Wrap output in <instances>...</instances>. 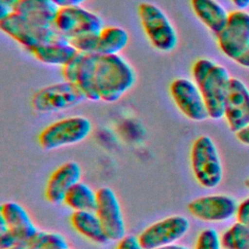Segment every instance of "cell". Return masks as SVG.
I'll list each match as a JSON object with an SVG mask.
<instances>
[{
    "mask_svg": "<svg viewBox=\"0 0 249 249\" xmlns=\"http://www.w3.org/2000/svg\"><path fill=\"white\" fill-rule=\"evenodd\" d=\"M63 80L76 84L89 101L114 103L132 89L135 70L121 54L78 53L62 67Z\"/></svg>",
    "mask_w": 249,
    "mask_h": 249,
    "instance_id": "cell-1",
    "label": "cell"
},
{
    "mask_svg": "<svg viewBox=\"0 0 249 249\" xmlns=\"http://www.w3.org/2000/svg\"><path fill=\"white\" fill-rule=\"evenodd\" d=\"M190 162L196 181L202 188L213 189L223 179V164L216 144L207 135L198 136L190 152Z\"/></svg>",
    "mask_w": 249,
    "mask_h": 249,
    "instance_id": "cell-3",
    "label": "cell"
},
{
    "mask_svg": "<svg viewBox=\"0 0 249 249\" xmlns=\"http://www.w3.org/2000/svg\"><path fill=\"white\" fill-rule=\"evenodd\" d=\"M235 136L240 143L249 146V124L238 129L235 132Z\"/></svg>",
    "mask_w": 249,
    "mask_h": 249,
    "instance_id": "cell-31",
    "label": "cell"
},
{
    "mask_svg": "<svg viewBox=\"0 0 249 249\" xmlns=\"http://www.w3.org/2000/svg\"><path fill=\"white\" fill-rule=\"evenodd\" d=\"M82 177V169L76 161H66L59 165L49 177L45 196L49 202L53 204H61L64 201L68 191L78 182Z\"/></svg>",
    "mask_w": 249,
    "mask_h": 249,
    "instance_id": "cell-15",
    "label": "cell"
},
{
    "mask_svg": "<svg viewBox=\"0 0 249 249\" xmlns=\"http://www.w3.org/2000/svg\"><path fill=\"white\" fill-rule=\"evenodd\" d=\"M39 249H69L66 238L59 232H49Z\"/></svg>",
    "mask_w": 249,
    "mask_h": 249,
    "instance_id": "cell-27",
    "label": "cell"
},
{
    "mask_svg": "<svg viewBox=\"0 0 249 249\" xmlns=\"http://www.w3.org/2000/svg\"><path fill=\"white\" fill-rule=\"evenodd\" d=\"M70 223L79 234L95 244L110 242L95 211H74L70 216Z\"/></svg>",
    "mask_w": 249,
    "mask_h": 249,
    "instance_id": "cell-18",
    "label": "cell"
},
{
    "mask_svg": "<svg viewBox=\"0 0 249 249\" xmlns=\"http://www.w3.org/2000/svg\"><path fill=\"white\" fill-rule=\"evenodd\" d=\"M47 233H48V231H39L35 235H33L27 239H24L7 249H39L40 246L42 245V243L44 242V240L47 236Z\"/></svg>",
    "mask_w": 249,
    "mask_h": 249,
    "instance_id": "cell-28",
    "label": "cell"
},
{
    "mask_svg": "<svg viewBox=\"0 0 249 249\" xmlns=\"http://www.w3.org/2000/svg\"><path fill=\"white\" fill-rule=\"evenodd\" d=\"M40 230L35 225L20 227V228H9L3 233H0V249L10 248L17 243L27 239L35 235Z\"/></svg>",
    "mask_w": 249,
    "mask_h": 249,
    "instance_id": "cell-24",
    "label": "cell"
},
{
    "mask_svg": "<svg viewBox=\"0 0 249 249\" xmlns=\"http://www.w3.org/2000/svg\"><path fill=\"white\" fill-rule=\"evenodd\" d=\"M53 1L58 8H65V7L82 6L88 0H53Z\"/></svg>",
    "mask_w": 249,
    "mask_h": 249,
    "instance_id": "cell-32",
    "label": "cell"
},
{
    "mask_svg": "<svg viewBox=\"0 0 249 249\" xmlns=\"http://www.w3.org/2000/svg\"><path fill=\"white\" fill-rule=\"evenodd\" d=\"M0 29L27 51L61 37L53 26L38 24L15 12L0 19Z\"/></svg>",
    "mask_w": 249,
    "mask_h": 249,
    "instance_id": "cell-7",
    "label": "cell"
},
{
    "mask_svg": "<svg viewBox=\"0 0 249 249\" xmlns=\"http://www.w3.org/2000/svg\"><path fill=\"white\" fill-rule=\"evenodd\" d=\"M58 10L53 0H18L15 13L38 24L53 26Z\"/></svg>",
    "mask_w": 249,
    "mask_h": 249,
    "instance_id": "cell-19",
    "label": "cell"
},
{
    "mask_svg": "<svg viewBox=\"0 0 249 249\" xmlns=\"http://www.w3.org/2000/svg\"><path fill=\"white\" fill-rule=\"evenodd\" d=\"M129 34L121 26H104L98 35L97 51L99 54H120L128 45Z\"/></svg>",
    "mask_w": 249,
    "mask_h": 249,
    "instance_id": "cell-20",
    "label": "cell"
},
{
    "mask_svg": "<svg viewBox=\"0 0 249 249\" xmlns=\"http://www.w3.org/2000/svg\"><path fill=\"white\" fill-rule=\"evenodd\" d=\"M0 217L5 220L9 228H20L34 225L27 210L16 201H6L0 208Z\"/></svg>",
    "mask_w": 249,
    "mask_h": 249,
    "instance_id": "cell-22",
    "label": "cell"
},
{
    "mask_svg": "<svg viewBox=\"0 0 249 249\" xmlns=\"http://www.w3.org/2000/svg\"><path fill=\"white\" fill-rule=\"evenodd\" d=\"M97 203L95 213L101 221L110 241H119L125 235V222L119 198L109 187L96 191Z\"/></svg>",
    "mask_w": 249,
    "mask_h": 249,
    "instance_id": "cell-12",
    "label": "cell"
},
{
    "mask_svg": "<svg viewBox=\"0 0 249 249\" xmlns=\"http://www.w3.org/2000/svg\"><path fill=\"white\" fill-rule=\"evenodd\" d=\"M216 37L221 52L235 62L249 49V13L245 10L231 12L227 26Z\"/></svg>",
    "mask_w": 249,
    "mask_h": 249,
    "instance_id": "cell-10",
    "label": "cell"
},
{
    "mask_svg": "<svg viewBox=\"0 0 249 249\" xmlns=\"http://www.w3.org/2000/svg\"><path fill=\"white\" fill-rule=\"evenodd\" d=\"M221 242L223 249H249V229L236 222L223 232Z\"/></svg>",
    "mask_w": 249,
    "mask_h": 249,
    "instance_id": "cell-23",
    "label": "cell"
},
{
    "mask_svg": "<svg viewBox=\"0 0 249 249\" xmlns=\"http://www.w3.org/2000/svg\"><path fill=\"white\" fill-rule=\"evenodd\" d=\"M156 249H191L188 246L185 245H181V244H176V243H172V244H168L165 246H161Z\"/></svg>",
    "mask_w": 249,
    "mask_h": 249,
    "instance_id": "cell-35",
    "label": "cell"
},
{
    "mask_svg": "<svg viewBox=\"0 0 249 249\" xmlns=\"http://www.w3.org/2000/svg\"><path fill=\"white\" fill-rule=\"evenodd\" d=\"M91 130L92 124L87 117H65L45 126L38 136V142L44 150H55L84 141Z\"/></svg>",
    "mask_w": 249,
    "mask_h": 249,
    "instance_id": "cell-5",
    "label": "cell"
},
{
    "mask_svg": "<svg viewBox=\"0 0 249 249\" xmlns=\"http://www.w3.org/2000/svg\"><path fill=\"white\" fill-rule=\"evenodd\" d=\"M221 236L212 228L202 230L196 238L195 249H222Z\"/></svg>",
    "mask_w": 249,
    "mask_h": 249,
    "instance_id": "cell-25",
    "label": "cell"
},
{
    "mask_svg": "<svg viewBox=\"0 0 249 249\" xmlns=\"http://www.w3.org/2000/svg\"><path fill=\"white\" fill-rule=\"evenodd\" d=\"M196 17L215 35L227 26L230 13L217 0H191Z\"/></svg>",
    "mask_w": 249,
    "mask_h": 249,
    "instance_id": "cell-17",
    "label": "cell"
},
{
    "mask_svg": "<svg viewBox=\"0 0 249 249\" xmlns=\"http://www.w3.org/2000/svg\"><path fill=\"white\" fill-rule=\"evenodd\" d=\"M140 24L150 44L161 53H170L178 45V34L165 12L158 5L142 2L138 6Z\"/></svg>",
    "mask_w": 249,
    "mask_h": 249,
    "instance_id": "cell-4",
    "label": "cell"
},
{
    "mask_svg": "<svg viewBox=\"0 0 249 249\" xmlns=\"http://www.w3.org/2000/svg\"><path fill=\"white\" fill-rule=\"evenodd\" d=\"M170 96L177 109L189 120L203 122L209 118L203 96L194 80L180 77L169 86Z\"/></svg>",
    "mask_w": 249,
    "mask_h": 249,
    "instance_id": "cell-11",
    "label": "cell"
},
{
    "mask_svg": "<svg viewBox=\"0 0 249 249\" xmlns=\"http://www.w3.org/2000/svg\"><path fill=\"white\" fill-rule=\"evenodd\" d=\"M236 218L237 222L249 229V197L238 204Z\"/></svg>",
    "mask_w": 249,
    "mask_h": 249,
    "instance_id": "cell-29",
    "label": "cell"
},
{
    "mask_svg": "<svg viewBox=\"0 0 249 249\" xmlns=\"http://www.w3.org/2000/svg\"><path fill=\"white\" fill-rule=\"evenodd\" d=\"M63 203L73 211H94L97 203L96 191L80 181L68 191Z\"/></svg>",
    "mask_w": 249,
    "mask_h": 249,
    "instance_id": "cell-21",
    "label": "cell"
},
{
    "mask_svg": "<svg viewBox=\"0 0 249 249\" xmlns=\"http://www.w3.org/2000/svg\"><path fill=\"white\" fill-rule=\"evenodd\" d=\"M86 100L76 84L63 80L38 89L31 97V106L38 113L49 114L71 109Z\"/></svg>",
    "mask_w": 249,
    "mask_h": 249,
    "instance_id": "cell-6",
    "label": "cell"
},
{
    "mask_svg": "<svg viewBox=\"0 0 249 249\" xmlns=\"http://www.w3.org/2000/svg\"><path fill=\"white\" fill-rule=\"evenodd\" d=\"M116 249H143V248L137 236L127 234V235H124L121 240H119V243Z\"/></svg>",
    "mask_w": 249,
    "mask_h": 249,
    "instance_id": "cell-30",
    "label": "cell"
},
{
    "mask_svg": "<svg viewBox=\"0 0 249 249\" xmlns=\"http://www.w3.org/2000/svg\"><path fill=\"white\" fill-rule=\"evenodd\" d=\"M190 227L187 217L171 215L149 225L137 237L143 249H156L175 243L187 234Z\"/></svg>",
    "mask_w": 249,
    "mask_h": 249,
    "instance_id": "cell-9",
    "label": "cell"
},
{
    "mask_svg": "<svg viewBox=\"0 0 249 249\" xmlns=\"http://www.w3.org/2000/svg\"><path fill=\"white\" fill-rule=\"evenodd\" d=\"M187 207L191 215L198 220L224 222L236 215L238 204L231 196L216 194L196 197Z\"/></svg>",
    "mask_w": 249,
    "mask_h": 249,
    "instance_id": "cell-13",
    "label": "cell"
},
{
    "mask_svg": "<svg viewBox=\"0 0 249 249\" xmlns=\"http://www.w3.org/2000/svg\"><path fill=\"white\" fill-rule=\"evenodd\" d=\"M224 118L234 133L249 124V89L238 78L231 79Z\"/></svg>",
    "mask_w": 249,
    "mask_h": 249,
    "instance_id": "cell-14",
    "label": "cell"
},
{
    "mask_svg": "<svg viewBox=\"0 0 249 249\" xmlns=\"http://www.w3.org/2000/svg\"><path fill=\"white\" fill-rule=\"evenodd\" d=\"M237 64H239L242 67L248 68L249 69V49L247 51H245L240 56L239 58L235 61Z\"/></svg>",
    "mask_w": 249,
    "mask_h": 249,
    "instance_id": "cell-33",
    "label": "cell"
},
{
    "mask_svg": "<svg viewBox=\"0 0 249 249\" xmlns=\"http://www.w3.org/2000/svg\"><path fill=\"white\" fill-rule=\"evenodd\" d=\"M99 34H88L80 37H76L69 42L77 50L79 53H96L97 43Z\"/></svg>",
    "mask_w": 249,
    "mask_h": 249,
    "instance_id": "cell-26",
    "label": "cell"
},
{
    "mask_svg": "<svg viewBox=\"0 0 249 249\" xmlns=\"http://www.w3.org/2000/svg\"><path fill=\"white\" fill-rule=\"evenodd\" d=\"M53 27L67 40L88 34H99L104 28L103 19L83 6L59 8Z\"/></svg>",
    "mask_w": 249,
    "mask_h": 249,
    "instance_id": "cell-8",
    "label": "cell"
},
{
    "mask_svg": "<svg viewBox=\"0 0 249 249\" xmlns=\"http://www.w3.org/2000/svg\"><path fill=\"white\" fill-rule=\"evenodd\" d=\"M38 61L52 66L64 67L79 53L64 37L42 44L28 51Z\"/></svg>",
    "mask_w": 249,
    "mask_h": 249,
    "instance_id": "cell-16",
    "label": "cell"
},
{
    "mask_svg": "<svg viewBox=\"0 0 249 249\" xmlns=\"http://www.w3.org/2000/svg\"><path fill=\"white\" fill-rule=\"evenodd\" d=\"M192 77L203 96L209 118H224L231 79L227 68L209 58H198L193 64Z\"/></svg>",
    "mask_w": 249,
    "mask_h": 249,
    "instance_id": "cell-2",
    "label": "cell"
},
{
    "mask_svg": "<svg viewBox=\"0 0 249 249\" xmlns=\"http://www.w3.org/2000/svg\"><path fill=\"white\" fill-rule=\"evenodd\" d=\"M244 184H245V187L249 190V177L245 180V182H244Z\"/></svg>",
    "mask_w": 249,
    "mask_h": 249,
    "instance_id": "cell-36",
    "label": "cell"
},
{
    "mask_svg": "<svg viewBox=\"0 0 249 249\" xmlns=\"http://www.w3.org/2000/svg\"><path fill=\"white\" fill-rule=\"evenodd\" d=\"M237 10H245L249 7V0H231Z\"/></svg>",
    "mask_w": 249,
    "mask_h": 249,
    "instance_id": "cell-34",
    "label": "cell"
}]
</instances>
